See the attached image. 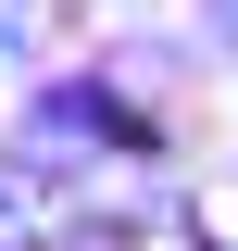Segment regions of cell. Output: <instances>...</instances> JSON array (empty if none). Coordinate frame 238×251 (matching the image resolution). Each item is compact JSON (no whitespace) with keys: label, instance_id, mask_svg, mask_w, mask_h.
<instances>
[{"label":"cell","instance_id":"cell-1","mask_svg":"<svg viewBox=\"0 0 238 251\" xmlns=\"http://www.w3.org/2000/svg\"><path fill=\"white\" fill-rule=\"evenodd\" d=\"M188 226H201V239H213V251H238V176H213V188H201V201H188Z\"/></svg>","mask_w":238,"mask_h":251}]
</instances>
